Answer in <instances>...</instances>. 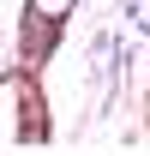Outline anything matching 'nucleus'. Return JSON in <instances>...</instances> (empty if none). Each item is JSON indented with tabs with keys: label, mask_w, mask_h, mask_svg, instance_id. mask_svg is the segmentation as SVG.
Wrapping results in <instances>:
<instances>
[{
	"label": "nucleus",
	"mask_w": 150,
	"mask_h": 156,
	"mask_svg": "<svg viewBox=\"0 0 150 156\" xmlns=\"http://www.w3.org/2000/svg\"><path fill=\"white\" fill-rule=\"evenodd\" d=\"M66 6H72V0H36V12H48V18H54V12H66Z\"/></svg>",
	"instance_id": "nucleus-1"
}]
</instances>
